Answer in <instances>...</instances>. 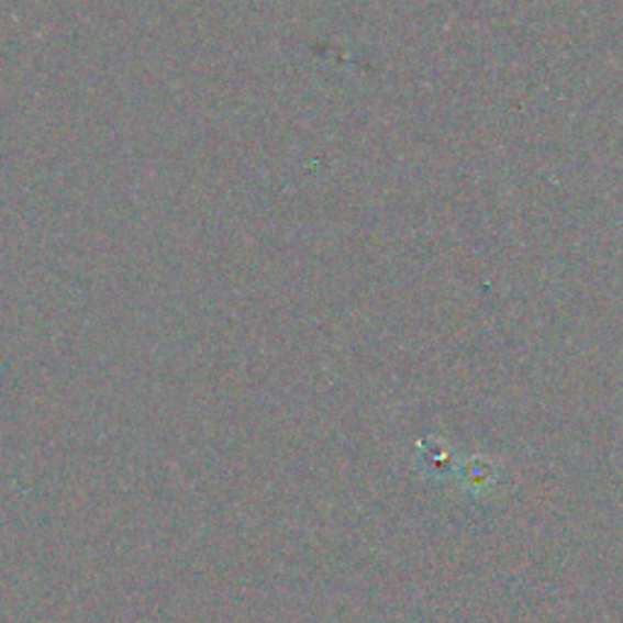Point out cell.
<instances>
[{
	"mask_svg": "<svg viewBox=\"0 0 623 623\" xmlns=\"http://www.w3.org/2000/svg\"><path fill=\"white\" fill-rule=\"evenodd\" d=\"M458 463H460V456L456 453V448L446 444L444 438L429 436L416 448V466L426 475V478H432V480L456 478Z\"/></svg>",
	"mask_w": 623,
	"mask_h": 623,
	"instance_id": "obj_1",
	"label": "cell"
},
{
	"mask_svg": "<svg viewBox=\"0 0 623 623\" xmlns=\"http://www.w3.org/2000/svg\"><path fill=\"white\" fill-rule=\"evenodd\" d=\"M456 480L460 482L463 492L485 497L500 482V463L490 456H482V453H472V456H466L458 463Z\"/></svg>",
	"mask_w": 623,
	"mask_h": 623,
	"instance_id": "obj_2",
	"label": "cell"
}]
</instances>
